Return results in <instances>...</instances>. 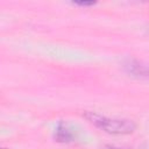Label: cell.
Returning a JSON list of instances; mask_svg holds the SVG:
<instances>
[{
	"instance_id": "cell-1",
	"label": "cell",
	"mask_w": 149,
	"mask_h": 149,
	"mask_svg": "<svg viewBox=\"0 0 149 149\" xmlns=\"http://www.w3.org/2000/svg\"><path fill=\"white\" fill-rule=\"evenodd\" d=\"M85 118L97 128L109 134H130L135 130L136 125L128 119H114L99 115L93 112L85 113Z\"/></svg>"
},
{
	"instance_id": "cell-2",
	"label": "cell",
	"mask_w": 149,
	"mask_h": 149,
	"mask_svg": "<svg viewBox=\"0 0 149 149\" xmlns=\"http://www.w3.org/2000/svg\"><path fill=\"white\" fill-rule=\"evenodd\" d=\"M126 68L129 73L149 80V65L148 64H143L140 62H130L129 64L126 65Z\"/></svg>"
},
{
	"instance_id": "cell-3",
	"label": "cell",
	"mask_w": 149,
	"mask_h": 149,
	"mask_svg": "<svg viewBox=\"0 0 149 149\" xmlns=\"http://www.w3.org/2000/svg\"><path fill=\"white\" fill-rule=\"evenodd\" d=\"M73 139L72 132L63 123H59L56 130V140L59 142H71Z\"/></svg>"
},
{
	"instance_id": "cell-4",
	"label": "cell",
	"mask_w": 149,
	"mask_h": 149,
	"mask_svg": "<svg viewBox=\"0 0 149 149\" xmlns=\"http://www.w3.org/2000/svg\"><path fill=\"white\" fill-rule=\"evenodd\" d=\"M73 3L79 5V6H92V5L95 3V1H76Z\"/></svg>"
},
{
	"instance_id": "cell-5",
	"label": "cell",
	"mask_w": 149,
	"mask_h": 149,
	"mask_svg": "<svg viewBox=\"0 0 149 149\" xmlns=\"http://www.w3.org/2000/svg\"><path fill=\"white\" fill-rule=\"evenodd\" d=\"M106 149H121V148H116V147H106Z\"/></svg>"
},
{
	"instance_id": "cell-6",
	"label": "cell",
	"mask_w": 149,
	"mask_h": 149,
	"mask_svg": "<svg viewBox=\"0 0 149 149\" xmlns=\"http://www.w3.org/2000/svg\"><path fill=\"white\" fill-rule=\"evenodd\" d=\"M2 149H7V148H2Z\"/></svg>"
}]
</instances>
